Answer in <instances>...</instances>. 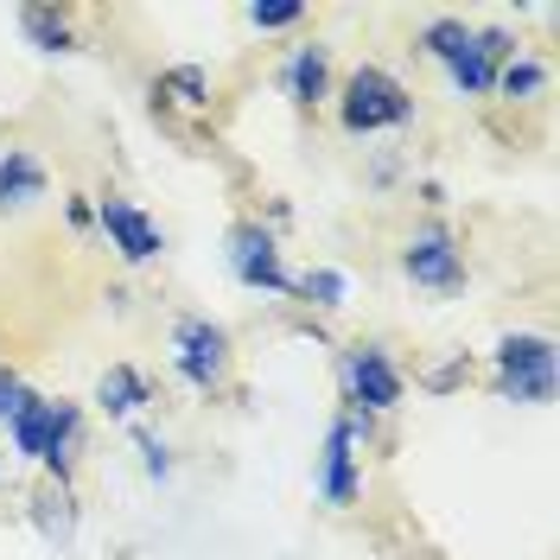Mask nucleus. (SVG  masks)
I'll return each mask as SVG.
<instances>
[{
  "mask_svg": "<svg viewBox=\"0 0 560 560\" xmlns=\"http://www.w3.org/2000/svg\"><path fill=\"white\" fill-rule=\"evenodd\" d=\"M350 446H357V427H350V420H338V427H331V440H325V497H331V503H350V497H357Z\"/></svg>",
  "mask_w": 560,
  "mask_h": 560,
  "instance_id": "10",
  "label": "nucleus"
},
{
  "mask_svg": "<svg viewBox=\"0 0 560 560\" xmlns=\"http://www.w3.org/2000/svg\"><path fill=\"white\" fill-rule=\"evenodd\" d=\"M166 90H178L185 103H210V96H205V70H198V65H178L173 77H166Z\"/></svg>",
  "mask_w": 560,
  "mask_h": 560,
  "instance_id": "18",
  "label": "nucleus"
},
{
  "mask_svg": "<svg viewBox=\"0 0 560 560\" xmlns=\"http://www.w3.org/2000/svg\"><path fill=\"white\" fill-rule=\"evenodd\" d=\"M230 268L243 287H268V293H287V268H280V248L261 223H243L230 236Z\"/></svg>",
  "mask_w": 560,
  "mask_h": 560,
  "instance_id": "5",
  "label": "nucleus"
},
{
  "mask_svg": "<svg viewBox=\"0 0 560 560\" xmlns=\"http://www.w3.org/2000/svg\"><path fill=\"white\" fill-rule=\"evenodd\" d=\"M427 51L453 70L465 96H485L497 83V58H510V33H465L453 20H440V26H427Z\"/></svg>",
  "mask_w": 560,
  "mask_h": 560,
  "instance_id": "1",
  "label": "nucleus"
},
{
  "mask_svg": "<svg viewBox=\"0 0 560 560\" xmlns=\"http://www.w3.org/2000/svg\"><path fill=\"white\" fill-rule=\"evenodd\" d=\"M350 395H357L363 408H395V401H401V376H395V363H388L376 345H363L350 357Z\"/></svg>",
  "mask_w": 560,
  "mask_h": 560,
  "instance_id": "9",
  "label": "nucleus"
},
{
  "mask_svg": "<svg viewBox=\"0 0 560 560\" xmlns=\"http://www.w3.org/2000/svg\"><path fill=\"white\" fill-rule=\"evenodd\" d=\"M401 261H408V275H415L420 287H458V280H465V261H458V248H453L446 230H420Z\"/></svg>",
  "mask_w": 560,
  "mask_h": 560,
  "instance_id": "8",
  "label": "nucleus"
},
{
  "mask_svg": "<svg viewBox=\"0 0 560 560\" xmlns=\"http://www.w3.org/2000/svg\"><path fill=\"white\" fill-rule=\"evenodd\" d=\"M96 217H103L108 243L121 248L128 261H153V255L166 248V243H160V230L147 223V210H140V205H128V198H103V210H96Z\"/></svg>",
  "mask_w": 560,
  "mask_h": 560,
  "instance_id": "7",
  "label": "nucleus"
},
{
  "mask_svg": "<svg viewBox=\"0 0 560 560\" xmlns=\"http://www.w3.org/2000/svg\"><path fill=\"white\" fill-rule=\"evenodd\" d=\"M541 83H548V70L535 65V58H516V65H503V70H497V83H490V90H503L510 103H523V96H535Z\"/></svg>",
  "mask_w": 560,
  "mask_h": 560,
  "instance_id": "15",
  "label": "nucleus"
},
{
  "mask_svg": "<svg viewBox=\"0 0 560 560\" xmlns=\"http://www.w3.org/2000/svg\"><path fill=\"white\" fill-rule=\"evenodd\" d=\"M497 376H503V395H516V401H555V345L548 338H503Z\"/></svg>",
  "mask_w": 560,
  "mask_h": 560,
  "instance_id": "3",
  "label": "nucleus"
},
{
  "mask_svg": "<svg viewBox=\"0 0 560 560\" xmlns=\"http://www.w3.org/2000/svg\"><path fill=\"white\" fill-rule=\"evenodd\" d=\"M300 293H306V300H313V306H345L350 280L338 275V268H313V275L300 280Z\"/></svg>",
  "mask_w": 560,
  "mask_h": 560,
  "instance_id": "16",
  "label": "nucleus"
},
{
  "mask_svg": "<svg viewBox=\"0 0 560 560\" xmlns=\"http://www.w3.org/2000/svg\"><path fill=\"white\" fill-rule=\"evenodd\" d=\"M300 13H306V7H300V0H268V7H261V0H255V7H248V20H255V26H261V33H275V26H293V20H300Z\"/></svg>",
  "mask_w": 560,
  "mask_h": 560,
  "instance_id": "17",
  "label": "nucleus"
},
{
  "mask_svg": "<svg viewBox=\"0 0 560 560\" xmlns=\"http://www.w3.org/2000/svg\"><path fill=\"white\" fill-rule=\"evenodd\" d=\"M96 395H103V415H135L140 401H147V383H140L135 370H108Z\"/></svg>",
  "mask_w": 560,
  "mask_h": 560,
  "instance_id": "14",
  "label": "nucleus"
},
{
  "mask_svg": "<svg viewBox=\"0 0 560 560\" xmlns=\"http://www.w3.org/2000/svg\"><path fill=\"white\" fill-rule=\"evenodd\" d=\"M140 453H147V471H153V478H166V471H173V465H166V446H160L153 433H140Z\"/></svg>",
  "mask_w": 560,
  "mask_h": 560,
  "instance_id": "20",
  "label": "nucleus"
},
{
  "mask_svg": "<svg viewBox=\"0 0 560 560\" xmlns=\"http://www.w3.org/2000/svg\"><path fill=\"white\" fill-rule=\"evenodd\" d=\"M408 115H415V103H408V90H401L388 70L363 65L345 83V128L350 135H376V128H395V121H408Z\"/></svg>",
  "mask_w": 560,
  "mask_h": 560,
  "instance_id": "2",
  "label": "nucleus"
},
{
  "mask_svg": "<svg viewBox=\"0 0 560 560\" xmlns=\"http://www.w3.org/2000/svg\"><path fill=\"white\" fill-rule=\"evenodd\" d=\"M45 191V173H38L33 153H20V147H7V160H0V205H26Z\"/></svg>",
  "mask_w": 560,
  "mask_h": 560,
  "instance_id": "11",
  "label": "nucleus"
},
{
  "mask_svg": "<svg viewBox=\"0 0 560 560\" xmlns=\"http://www.w3.org/2000/svg\"><path fill=\"white\" fill-rule=\"evenodd\" d=\"M20 26H26V38H33L38 51H70V20L65 13H51V7H26Z\"/></svg>",
  "mask_w": 560,
  "mask_h": 560,
  "instance_id": "13",
  "label": "nucleus"
},
{
  "mask_svg": "<svg viewBox=\"0 0 560 560\" xmlns=\"http://www.w3.org/2000/svg\"><path fill=\"white\" fill-rule=\"evenodd\" d=\"M26 401H33V388L20 383V376H7V370H0V420H13Z\"/></svg>",
  "mask_w": 560,
  "mask_h": 560,
  "instance_id": "19",
  "label": "nucleus"
},
{
  "mask_svg": "<svg viewBox=\"0 0 560 560\" xmlns=\"http://www.w3.org/2000/svg\"><path fill=\"white\" fill-rule=\"evenodd\" d=\"M7 427H13V453L45 458V465L65 478V458H70L65 446H70V427H77V415H70V408H58V401H38V395H33V401L7 420Z\"/></svg>",
  "mask_w": 560,
  "mask_h": 560,
  "instance_id": "4",
  "label": "nucleus"
},
{
  "mask_svg": "<svg viewBox=\"0 0 560 560\" xmlns=\"http://www.w3.org/2000/svg\"><path fill=\"white\" fill-rule=\"evenodd\" d=\"M173 350H178V376H185V383L210 388L223 376V331L205 325V318H185L173 331Z\"/></svg>",
  "mask_w": 560,
  "mask_h": 560,
  "instance_id": "6",
  "label": "nucleus"
},
{
  "mask_svg": "<svg viewBox=\"0 0 560 560\" xmlns=\"http://www.w3.org/2000/svg\"><path fill=\"white\" fill-rule=\"evenodd\" d=\"M287 83H293L300 103H318V96H325V45H300V51H293V70H287Z\"/></svg>",
  "mask_w": 560,
  "mask_h": 560,
  "instance_id": "12",
  "label": "nucleus"
}]
</instances>
